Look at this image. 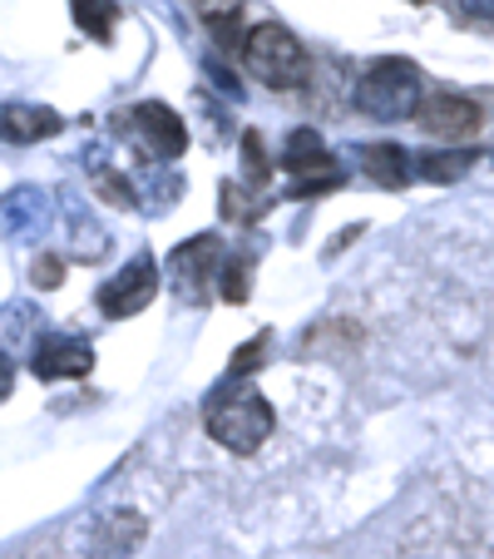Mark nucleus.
Masks as SVG:
<instances>
[{
    "mask_svg": "<svg viewBox=\"0 0 494 559\" xmlns=\"http://www.w3.org/2000/svg\"><path fill=\"white\" fill-rule=\"evenodd\" d=\"M115 21H119L115 0H74V25H80L85 35H95V40H109Z\"/></svg>",
    "mask_w": 494,
    "mask_h": 559,
    "instance_id": "16",
    "label": "nucleus"
},
{
    "mask_svg": "<svg viewBox=\"0 0 494 559\" xmlns=\"http://www.w3.org/2000/svg\"><path fill=\"white\" fill-rule=\"evenodd\" d=\"M218 267H222L218 233H198V238H189V243H179L169 253V277H173L183 302H203V297H208V283L218 277Z\"/></svg>",
    "mask_w": 494,
    "mask_h": 559,
    "instance_id": "5",
    "label": "nucleus"
},
{
    "mask_svg": "<svg viewBox=\"0 0 494 559\" xmlns=\"http://www.w3.org/2000/svg\"><path fill=\"white\" fill-rule=\"evenodd\" d=\"M242 64L273 90H297L306 74H312V55H306V45L277 21L248 31V40H242Z\"/></svg>",
    "mask_w": 494,
    "mask_h": 559,
    "instance_id": "3",
    "label": "nucleus"
},
{
    "mask_svg": "<svg viewBox=\"0 0 494 559\" xmlns=\"http://www.w3.org/2000/svg\"><path fill=\"white\" fill-rule=\"evenodd\" d=\"M11 386H15V361L5 357V347H0V402L11 396Z\"/></svg>",
    "mask_w": 494,
    "mask_h": 559,
    "instance_id": "21",
    "label": "nucleus"
},
{
    "mask_svg": "<svg viewBox=\"0 0 494 559\" xmlns=\"http://www.w3.org/2000/svg\"><path fill=\"white\" fill-rule=\"evenodd\" d=\"M361 174H366L371 183H381V189H406V183L415 179V158H410L400 144L381 139V144L361 148Z\"/></svg>",
    "mask_w": 494,
    "mask_h": 559,
    "instance_id": "10",
    "label": "nucleus"
},
{
    "mask_svg": "<svg viewBox=\"0 0 494 559\" xmlns=\"http://www.w3.org/2000/svg\"><path fill=\"white\" fill-rule=\"evenodd\" d=\"M124 124H129V134H134V144L144 148L148 158H158V164H169V158H179L183 148H189V129H183V119L173 115L169 105H158V99L134 105Z\"/></svg>",
    "mask_w": 494,
    "mask_h": 559,
    "instance_id": "4",
    "label": "nucleus"
},
{
    "mask_svg": "<svg viewBox=\"0 0 494 559\" xmlns=\"http://www.w3.org/2000/svg\"><path fill=\"white\" fill-rule=\"evenodd\" d=\"M89 367H95V347H89L85 337H70V332H50V337H40L31 352V371L40 381L85 377Z\"/></svg>",
    "mask_w": 494,
    "mask_h": 559,
    "instance_id": "8",
    "label": "nucleus"
},
{
    "mask_svg": "<svg viewBox=\"0 0 494 559\" xmlns=\"http://www.w3.org/2000/svg\"><path fill=\"white\" fill-rule=\"evenodd\" d=\"M460 11L474 21H494V0H460Z\"/></svg>",
    "mask_w": 494,
    "mask_h": 559,
    "instance_id": "22",
    "label": "nucleus"
},
{
    "mask_svg": "<svg viewBox=\"0 0 494 559\" xmlns=\"http://www.w3.org/2000/svg\"><path fill=\"white\" fill-rule=\"evenodd\" d=\"M263 352H267V332H263V337H253L242 352H232V377H248V371L257 367V357H263Z\"/></svg>",
    "mask_w": 494,
    "mask_h": 559,
    "instance_id": "19",
    "label": "nucleus"
},
{
    "mask_svg": "<svg viewBox=\"0 0 494 559\" xmlns=\"http://www.w3.org/2000/svg\"><path fill=\"white\" fill-rule=\"evenodd\" d=\"M64 129V119L55 109L40 105H5L0 109V134L11 144H40V139H55Z\"/></svg>",
    "mask_w": 494,
    "mask_h": 559,
    "instance_id": "12",
    "label": "nucleus"
},
{
    "mask_svg": "<svg viewBox=\"0 0 494 559\" xmlns=\"http://www.w3.org/2000/svg\"><path fill=\"white\" fill-rule=\"evenodd\" d=\"M425 99V74L415 60H400V55H386V60L366 64V74L357 80V109L371 119H410Z\"/></svg>",
    "mask_w": 494,
    "mask_h": 559,
    "instance_id": "2",
    "label": "nucleus"
},
{
    "mask_svg": "<svg viewBox=\"0 0 494 559\" xmlns=\"http://www.w3.org/2000/svg\"><path fill=\"white\" fill-rule=\"evenodd\" d=\"M470 164H474L470 148H431V154L415 158V174H421L425 183H455L470 174Z\"/></svg>",
    "mask_w": 494,
    "mask_h": 559,
    "instance_id": "14",
    "label": "nucleus"
},
{
    "mask_svg": "<svg viewBox=\"0 0 494 559\" xmlns=\"http://www.w3.org/2000/svg\"><path fill=\"white\" fill-rule=\"evenodd\" d=\"M154 297H158V267H154V258L148 253H138L134 263L119 267V273L99 287L95 302H99V312L105 317H134V312H144Z\"/></svg>",
    "mask_w": 494,
    "mask_h": 559,
    "instance_id": "7",
    "label": "nucleus"
},
{
    "mask_svg": "<svg viewBox=\"0 0 494 559\" xmlns=\"http://www.w3.org/2000/svg\"><path fill=\"white\" fill-rule=\"evenodd\" d=\"M95 189L105 193L109 203H119V209H134V189H129V179H119V174H109L105 164H95Z\"/></svg>",
    "mask_w": 494,
    "mask_h": 559,
    "instance_id": "17",
    "label": "nucleus"
},
{
    "mask_svg": "<svg viewBox=\"0 0 494 559\" xmlns=\"http://www.w3.org/2000/svg\"><path fill=\"white\" fill-rule=\"evenodd\" d=\"M248 277H253V258L248 253H222V267H218V297L222 302H248Z\"/></svg>",
    "mask_w": 494,
    "mask_h": 559,
    "instance_id": "15",
    "label": "nucleus"
},
{
    "mask_svg": "<svg viewBox=\"0 0 494 559\" xmlns=\"http://www.w3.org/2000/svg\"><path fill=\"white\" fill-rule=\"evenodd\" d=\"M415 119H421V129L435 134L441 144H465V139H474L484 129V109L474 105L470 95H455V90H441V95L421 99Z\"/></svg>",
    "mask_w": 494,
    "mask_h": 559,
    "instance_id": "6",
    "label": "nucleus"
},
{
    "mask_svg": "<svg viewBox=\"0 0 494 559\" xmlns=\"http://www.w3.org/2000/svg\"><path fill=\"white\" fill-rule=\"evenodd\" d=\"M282 169L297 174V179H316V174H337V158L326 154L316 129H292L282 139Z\"/></svg>",
    "mask_w": 494,
    "mask_h": 559,
    "instance_id": "11",
    "label": "nucleus"
},
{
    "mask_svg": "<svg viewBox=\"0 0 494 559\" xmlns=\"http://www.w3.org/2000/svg\"><path fill=\"white\" fill-rule=\"evenodd\" d=\"M31 277H35V287H60L64 283V263L55 253H40L35 258V267H31Z\"/></svg>",
    "mask_w": 494,
    "mask_h": 559,
    "instance_id": "18",
    "label": "nucleus"
},
{
    "mask_svg": "<svg viewBox=\"0 0 494 559\" xmlns=\"http://www.w3.org/2000/svg\"><path fill=\"white\" fill-rule=\"evenodd\" d=\"M144 535H148L144 515H134V510L109 515L105 530H99V555H105V559H124V555H134V549L144 545Z\"/></svg>",
    "mask_w": 494,
    "mask_h": 559,
    "instance_id": "13",
    "label": "nucleus"
},
{
    "mask_svg": "<svg viewBox=\"0 0 494 559\" xmlns=\"http://www.w3.org/2000/svg\"><path fill=\"white\" fill-rule=\"evenodd\" d=\"M242 148H248V174H253V179H257V183H263V179H267V158H263V139H257V134H248V139H242Z\"/></svg>",
    "mask_w": 494,
    "mask_h": 559,
    "instance_id": "20",
    "label": "nucleus"
},
{
    "mask_svg": "<svg viewBox=\"0 0 494 559\" xmlns=\"http://www.w3.org/2000/svg\"><path fill=\"white\" fill-rule=\"evenodd\" d=\"M50 223V199L40 189H11L0 199V233L5 238H40Z\"/></svg>",
    "mask_w": 494,
    "mask_h": 559,
    "instance_id": "9",
    "label": "nucleus"
},
{
    "mask_svg": "<svg viewBox=\"0 0 494 559\" xmlns=\"http://www.w3.org/2000/svg\"><path fill=\"white\" fill-rule=\"evenodd\" d=\"M208 436L222 445V451H238V455H253L257 445L273 436L277 412L267 402L263 391L253 386H238V391H213L208 416H203Z\"/></svg>",
    "mask_w": 494,
    "mask_h": 559,
    "instance_id": "1",
    "label": "nucleus"
}]
</instances>
